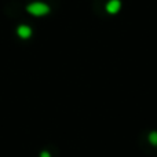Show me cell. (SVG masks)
I'll return each mask as SVG.
<instances>
[{"label": "cell", "instance_id": "6da1fadb", "mask_svg": "<svg viewBox=\"0 0 157 157\" xmlns=\"http://www.w3.org/2000/svg\"><path fill=\"white\" fill-rule=\"evenodd\" d=\"M28 10L32 14H35V15H43V14L48 13V7L46 4H43V3H33V4H30L28 7Z\"/></svg>", "mask_w": 157, "mask_h": 157}, {"label": "cell", "instance_id": "7a4b0ae2", "mask_svg": "<svg viewBox=\"0 0 157 157\" xmlns=\"http://www.w3.org/2000/svg\"><path fill=\"white\" fill-rule=\"evenodd\" d=\"M120 6L121 4H120L119 0H110V2L106 4V10H108L110 14H114L120 10Z\"/></svg>", "mask_w": 157, "mask_h": 157}, {"label": "cell", "instance_id": "3957f363", "mask_svg": "<svg viewBox=\"0 0 157 157\" xmlns=\"http://www.w3.org/2000/svg\"><path fill=\"white\" fill-rule=\"evenodd\" d=\"M147 139H149V142L153 146H157V131H152L149 134V136H147Z\"/></svg>", "mask_w": 157, "mask_h": 157}, {"label": "cell", "instance_id": "277c9868", "mask_svg": "<svg viewBox=\"0 0 157 157\" xmlns=\"http://www.w3.org/2000/svg\"><path fill=\"white\" fill-rule=\"evenodd\" d=\"M19 35L21 36H29L30 35V29L26 26H21L19 28Z\"/></svg>", "mask_w": 157, "mask_h": 157}, {"label": "cell", "instance_id": "5b68a950", "mask_svg": "<svg viewBox=\"0 0 157 157\" xmlns=\"http://www.w3.org/2000/svg\"><path fill=\"white\" fill-rule=\"evenodd\" d=\"M41 157H50V155H47V153H44V155L41 156Z\"/></svg>", "mask_w": 157, "mask_h": 157}]
</instances>
